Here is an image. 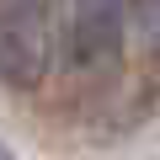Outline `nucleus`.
Here are the masks:
<instances>
[{"label":"nucleus","mask_w":160,"mask_h":160,"mask_svg":"<svg viewBox=\"0 0 160 160\" xmlns=\"http://www.w3.org/2000/svg\"><path fill=\"white\" fill-rule=\"evenodd\" d=\"M53 0H0V80L16 91L43 86L53 59Z\"/></svg>","instance_id":"1"},{"label":"nucleus","mask_w":160,"mask_h":160,"mask_svg":"<svg viewBox=\"0 0 160 160\" xmlns=\"http://www.w3.org/2000/svg\"><path fill=\"white\" fill-rule=\"evenodd\" d=\"M128 0H69V64L102 69L123 53Z\"/></svg>","instance_id":"2"},{"label":"nucleus","mask_w":160,"mask_h":160,"mask_svg":"<svg viewBox=\"0 0 160 160\" xmlns=\"http://www.w3.org/2000/svg\"><path fill=\"white\" fill-rule=\"evenodd\" d=\"M128 11L139 16L144 38H149V43H160V0H128Z\"/></svg>","instance_id":"3"},{"label":"nucleus","mask_w":160,"mask_h":160,"mask_svg":"<svg viewBox=\"0 0 160 160\" xmlns=\"http://www.w3.org/2000/svg\"><path fill=\"white\" fill-rule=\"evenodd\" d=\"M0 160H16V155H11V149H6V144H0Z\"/></svg>","instance_id":"4"}]
</instances>
